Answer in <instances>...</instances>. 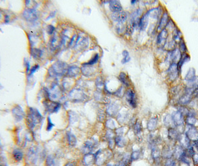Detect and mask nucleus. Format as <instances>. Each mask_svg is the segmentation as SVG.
Instances as JSON below:
<instances>
[{"label":"nucleus","mask_w":198,"mask_h":166,"mask_svg":"<svg viewBox=\"0 0 198 166\" xmlns=\"http://www.w3.org/2000/svg\"><path fill=\"white\" fill-rule=\"evenodd\" d=\"M42 117V115L37 109L30 107L26 119V123L29 129H34L37 125L41 123Z\"/></svg>","instance_id":"1"},{"label":"nucleus","mask_w":198,"mask_h":166,"mask_svg":"<svg viewBox=\"0 0 198 166\" xmlns=\"http://www.w3.org/2000/svg\"><path fill=\"white\" fill-rule=\"evenodd\" d=\"M69 67L67 64L63 62L57 61L52 65L51 68L49 70L50 75L53 76H61L63 75H67Z\"/></svg>","instance_id":"2"},{"label":"nucleus","mask_w":198,"mask_h":166,"mask_svg":"<svg viewBox=\"0 0 198 166\" xmlns=\"http://www.w3.org/2000/svg\"><path fill=\"white\" fill-rule=\"evenodd\" d=\"M24 18L29 22H34L38 19V15L35 9H25L23 13Z\"/></svg>","instance_id":"3"},{"label":"nucleus","mask_w":198,"mask_h":166,"mask_svg":"<svg viewBox=\"0 0 198 166\" xmlns=\"http://www.w3.org/2000/svg\"><path fill=\"white\" fill-rule=\"evenodd\" d=\"M43 104L47 111L50 112V113H57L61 107V104L59 102L46 101L44 102Z\"/></svg>","instance_id":"4"},{"label":"nucleus","mask_w":198,"mask_h":166,"mask_svg":"<svg viewBox=\"0 0 198 166\" xmlns=\"http://www.w3.org/2000/svg\"><path fill=\"white\" fill-rule=\"evenodd\" d=\"M179 69L177 64H171L168 70L167 73L168 77L171 81L176 79L179 75Z\"/></svg>","instance_id":"5"},{"label":"nucleus","mask_w":198,"mask_h":166,"mask_svg":"<svg viewBox=\"0 0 198 166\" xmlns=\"http://www.w3.org/2000/svg\"><path fill=\"white\" fill-rule=\"evenodd\" d=\"M12 113L14 117V119L15 120L16 122L21 121V120H23V119L25 117V113L23 108L18 105H16L13 108L12 110Z\"/></svg>","instance_id":"6"},{"label":"nucleus","mask_w":198,"mask_h":166,"mask_svg":"<svg viewBox=\"0 0 198 166\" xmlns=\"http://www.w3.org/2000/svg\"><path fill=\"white\" fill-rule=\"evenodd\" d=\"M38 152L37 148L35 147H31L29 149L27 153V159L29 162L34 164L37 161Z\"/></svg>","instance_id":"7"},{"label":"nucleus","mask_w":198,"mask_h":166,"mask_svg":"<svg viewBox=\"0 0 198 166\" xmlns=\"http://www.w3.org/2000/svg\"><path fill=\"white\" fill-rule=\"evenodd\" d=\"M168 37V31L165 28L162 31H160L158 37L157 43L159 47L164 48L166 44V40Z\"/></svg>","instance_id":"8"},{"label":"nucleus","mask_w":198,"mask_h":166,"mask_svg":"<svg viewBox=\"0 0 198 166\" xmlns=\"http://www.w3.org/2000/svg\"><path fill=\"white\" fill-rule=\"evenodd\" d=\"M126 100L129 103V105L134 108L137 107V101L135 92L132 90L129 89L126 92Z\"/></svg>","instance_id":"9"},{"label":"nucleus","mask_w":198,"mask_h":166,"mask_svg":"<svg viewBox=\"0 0 198 166\" xmlns=\"http://www.w3.org/2000/svg\"><path fill=\"white\" fill-rule=\"evenodd\" d=\"M172 121L175 126H181L184 122V116L179 111L174 112L171 116Z\"/></svg>","instance_id":"10"},{"label":"nucleus","mask_w":198,"mask_h":166,"mask_svg":"<svg viewBox=\"0 0 198 166\" xmlns=\"http://www.w3.org/2000/svg\"><path fill=\"white\" fill-rule=\"evenodd\" d=\"M182 54L181 52L179 49L175 48L173 51L170 52L169 54V60L171 62V64H178L181 58Z\"/></svg>","instance_id":"11"},{"label":"nucleus","mask_w":198,"mask_h":166,"mask_svg":"<svg viewBox=\"0 0 198 166\" xmlns=\"http://www.w3.org/2000/svg\"><path fill=\"white\" fill-rule=\"evenodd\" d=\"M127 17V13L124 11L115 12L112 15V19L115 21V22H118L120 23H123L124 22H125Z\"/></svg>","instance_id":"12"},{"label":"nucleus","mask_w":198,"mask_h":166,"mask_svg":"<svg viewBox=\"0 0 198 166\" xmlns=\"http://www.w3.org/2000/svg\"><path fill=\"white\" fill-rule=\"evenodd\" d=\"M96 146V142L93 140L87 141L85 142L84 146L82 147V151L84 153L88 154L91 153L90 152L93 150Z\"/></svg>","instance_id":"13"},{"label":"nucleus","mask_w":198,"mask_h":166,"mask_svg":"<svg viewBox=\"0 0 198 166\" xmlns=\"http://www.w3.org/2000/svg\"><path fill=\"white\" fill-rule=\"evenodd\" d=\"M185 134L190 141L195 142L198 140V131L194 127H190Z\"/></svg>","instance_id":"14"},{"label":"nucleus","mask_w":198,"mask_h":166,"mask_svg":"<svg viewBox=\"0 0 198 166\" xmlns=\"http://www.w3.org/2000/svg\"><path fill=\"white\" fill-rule=\"evenodd\" d=\"M169 23V16L168 14V12L165 11L163 15L162 16L160 19V23L158 26V30L159 31H162L163 29H165L166 26H167L168 24Z\"/></svg>","instance_id":"15"},{"label":"nucleus","mask_w":198,"mask_h":166,"mask_svg":"<svg viewBox=\"0 0 198 166\" xmlns=\"http://www.w3.org/2000/svg\"><path fill=\"white\" fill-rule=\"evenodd\" d=\"M178 141H179V143L181 144V146H182L183 148L188 149L190 146V140L188 139L186 134H182L179 135L178 138Z\"/></svg>","instance_id":"16"},{"label":"nucleus","mask_w":198,"mask_h":166,"mask_svg":"<svg viewBox=\"0 0 198 166\" xmlns=\"http://www.w3.org/2000/svg\"><path fill=\"white\" fill-rule=\"evenodd\" d=\"M109 8L114 13L122 11V6L119 1H109Z\"/></svg>","instance_id":"17"},{"label":"nucleus","mask_w":198,"mask_h":166,"mask_svg":"<svg viewBox=\"0 0 198 166\" xmlns=\"http://www.w3.org/2000/svg\"><path fill=\"white\" fill-rule=\"evenodd\" d=\"M84 163L86 166H90L96 162L95 155L92 153L85 154L83 159Z\"/></svg>","instance_id":"18"},{"label":"nucleus","mask_w":198,"mask_h":166,"mask_svg":"<svg viewBox=\"0 0 198 166\" xmlns=\"http://www.w3.org/2000/svg\"><path fill=\"white\" fill-rule=\"evenodd\" d=\"M149 23V15L146 13L142 17L140 18V23H139V28L142 31H145Z\"/></svg>","instance_id":"19"},{"label":"nucleus","mask_w":198,"mask_h":166,"mask_svg":"<svg viewBox=\"0 0 198 166\" xmlns=\"http://www.w3.org/2000/svg\"><path fill=\"white\" fill-rule=\"evenodd\" d=\"M67 139L70 147H73L76 146L77 144V139L73 133L70 132H68L67 133Z\"/></svg>","instance_id":"20"},{"label":"nucleus","mask_w":198,"mask_h":166,"mask_svg":"<svg viewBox=\"0 0 198 166\" xmlns=\"http://www.w3.org/2000/svg\"><path fill=\"white\" fill-rule=\"evenodd\" d=\"M192 97V93L185 91V93L180 98L179 103L183 105H187L191 100Z\"/></svg>","instance_id":"21"},{"label":"nucleus","mask_w":198,"mask_h":166,"mask_svg":"<svg viewBox=\"0 0 198 166\" xmlns=\"http://www.w3.org/2000/svg\"><path fill=\"white\" fill-rule=\"evenodd\" d=\"M12 156L15 161L20 162L23 158V153L20 149H16L12 152Z\"/></svg>","instance_id":"22"},{"label":"nucleus","mask_w":198,"mask_h":166,"mask_svg":"<svg viewBox=\"0 0 198 166\" xmlns=\"http://www.w3.org/2000/svg\"><path fill=\"white\" fill-rule=\"evenodd\" d=\"M46 166H59V164L54 156L49 155L46 159Z\"/></svg>","instance_id":"23"},{"label":"nucleus","mask_w":198,"mask_h":166,"mask_svg":"<svg viewBox=\"0 0 198 166\" xmlns=\"http://www.w3.org/2000/svg\"><path fill=\"white\" fill-rule=\"evenodd\" d=\"M184 152H185V150L182 146H178L175 147L174 153H173L175 158L178 160H180L181 156H182V155L184 153Z\"/></svg>","instance_id":"24"},{"label":"nucleus","mask_w":198,"mask_h":166,"mask_svg":"<svg viewBox=\"0 0 198 166\" xmlns=\"http://www.w3.org/2000/svg\"><path fill=\"white\" fill-rule=\"evenodd\" d=\"M190 60V57L188 54H187L186 53H183L182 54L181 58L179 61L178 62V67L179 71L181 70L182 67L183 66V65L185 63V62L188 61Z\"/></svg>","instance_id":"25"},{"label":"nucleus","mask_w":198,"mask_h":166,"mask_svg":"<svg viewBox=\"0 0 198 166\" xmlns=\"http://www.w3.org/2000/svg\"><path fill=\"white\" fill-rule=\"evenodd\" d=\"M179 134L178 132L174 127L169 128L168 130V137L171 140H177L178 139Z\"/></svg>","instance_id":"26"},{"label":"nucleus","mask_w":198,"mask_h":166,"mask_svg":"<svg viewBox=\"0 0 198 166\" xmlns=\"http://www.w3.org/2000/svg\"><path fill=\"white\" fill-rule=\"evenodd\" d=\"M152 156L154 159L157 161L160 157V152L156 146V145H152Z\"/></svg>","instance_id":"27"},{"label":"nucleus","mask_w":198,"mask_h":166,"mask_svg":"<svg viewBox=\"0 0 198 166\" xmlns=\"http://www.w3.org/2000/svg\"><path fill=\"white\" fill-rule=\"evenodd\" d=\"M79 68L76 66L69 67L67 75L70 77H76L79 73Z\"/></svg>","instance_id":"28"},{"label":"nucleus","mask_w":198,"mask_h":166,"mask_svg":"<svg viewBox=\"0 0 198 166\" xmlns=\"http://www.w3.org/2000/svg\"><path fill=\"white\" fill-rule=\"evenodd\" d=\"M147 13L149 15V16H151V18L154 19H157L160 15L159 8H153L149 10L147 12Z\"/></svg>","instance_id":"29"},{"label":"nucleus","mask_w":198,"mask_h":166,"mask_svg":"<svg viewBox=\"0 0 198 166\" xmlns=\"http://www.w3.org/2000/svg\"><path fill=\"white\" fill-rule=\"evenodd\" d=\"M158 120L157 118H152L148 123V129L149 131L154 130L157 127Z\"/></svg>","instance_id":"30"},{"label":"nucleus","mask_w":198,"mask_h":166,"mask_svg":"<svg viewBox=\"0 0 198 166\" xmlns=\"http://www.w3.org/2000/svg\"><path fill=\"white\" fill-rule=\"evenodd\" d=\"M31 56L35 60L40 58L42 55V51L37 48H31L30 50Z\"/></svg>","instance_id":"31"},{"label":"nucleus","mask_w":198,"mask_h":166,"mask_svg":"<svg viewBox=\"0 0 198 166\" xmlns=\"http://www.w3.org/2000/svg\"><path fill=\"white\" fill-rule=\"evenodd\" d=\"M119 80H120V82L122 83L123 85H124L126 87H129L130 85V83L129 81V79L127 77V75L126 74V73L121 72L118 77Z\"/></svg>","instance_id":"32"},{"label":"nucleus","mask_w":198,"mask_h":166,"mask_svg":"<svg viewBox=\"0 0 198 166\" xmlns=\"http://www.w3.org/2000/svg\"><path fill=\"white\" fill-rule=\"evenodd\" d=\"M115 142L117 146L119 147H124L126 146V141L123 136H117L115 138Z\"/></svg>","instance_id":"33"},{"label":"nucleus","mask_w":198,"mask_h":166,"mask_svg":"<svg viewBox=\"0 0 198 166\" xmlns=\"http://www.w3.org/2000/svg\"><path fill=\"white\" fill-rule=\"evenodd\" d=\"M195 73H196L195 70L194 68H190L188 70V73H187V75L185 77V79L186 80H187L188 82L193 80L194 78H196Z\"/></svg>","instance_id":"34"},{"label":"nucleus","mask_w":198,"mask_h":166,"mask_svg":"<svg viewBox=\"0 0 198 166\" xmlns=\"http://www.w3.org/2000/svg\"><path fill=\"white\" fill-rule=\"evenodd\" d=\"M185 121H186V123L188 124V125L190 126L191 127H194L195 126V124L196 123L197 120L192 115H189V116H187Z\"/></svg>","instance_id":"35"},{"label":"nucleus","mask_w":198,"mask_h":166,"mask_svg":"<svg viewBox=\"0 0 198 166\" xmlns=\"http://www.w3.org/2000/svg\"><path fill=\"white\" fill-rule=\"evenodd\" d=\"M122 55L123 56V58L121 60V64H125L126 63H128V62L130 60V57L129 53L128 52V51L126 50L123 51L122 52Z\"/></svg>","instance_id":"36"},{"label":"nucleus","mask_w":198,"mask_h":166,"mask_svg":"<svg viewBox=\"0 0 198 166\" xmlns=\"http://www.w3.org/2000/svg\"><path fill=\"white\" fill-rule=\"evenodd\" d=\"M117 111H118V108L115 105H111L107 110V113L111 116H114Z\"/></svg>","instance_id":"37"},{"label":"nucleus","mask_w":198,"mask_h":166,"mask_svg":"<svg viewBox=\"0 0 198 166\" xmlns=\"http://www.w3.org/2000/svg\"><path fill=\"white\" fill-rule=\"evenodd\" d=\"M164 123H165V125L167 127H169V128H173L172 126H171V124L172 123L173 125H174V122L172 121V117L171 116H169V115L166 116V117H165V119H164Z\"/></svg>","instance_id":"38"},{"label":"nucleus","mask_w":198,"mask_h":166,"mask_svg":"<svg viewBox=\"0 0 198 166\" xmlns=\"http://www.w3.org/2000/svg\"><path fill=\"white\" fill-rule=\"evenodd\" d=\"M98 59H99V55L98 54H96L95 55V56L89 61V62H87V63L86 64H84L85 65H89V66H92L95 64H96L98 61Z\"/></svg>","instance_id":"39"},{"label":"nucleus","mask_w":198,"mask_h":166,"mask_svg":"<svg viewBox=\"0 0 198 166\" xmlns=\"http://www.w3.org/2000/svg\"><path fill=\"white\" fill-rule=\"evenodd\" d=\"M57 37L56 35H54L53 37V38H51V48L54 49H56V48H57L59 45H58L57 43Z\"/></svg>","instance_id":"40"},{"label":"nucleus","mask_w":198,"mask_h":166,"mask_svg":"<svg viewBox=\"0 0 198 166\" xmlns=\"http://www.w3.org/2000/svg\"><path fill=\"white\" fill-rule=\"evenodd\" d=\"M162 155H163V157L166 158H169L172 155V152H171V150L169 149L164 148V149L162 152Z\"/></svg>","instance_id":"41"},{"label":"nucleus","mask_w":198,"mask_h":166,"mask_svg":"<svg viewBox=\"0 0 198 166\" xmlns=\"http://www.w3.org/2000/svg\"><path fill=\"white\" fill-rule=\"evenodd\" d=\"M134 26L133 23H131L130 22V23H129L126 27V32L128 35H131L134 32Z\"/></svg>","instance_id":"42"},{"label":"nucleus","mask_w":198,"mask_h":166,"mask_svg":"<svg viewBox=\"0 0 198 166\" xmlns=\"http://www.w3.org/2000/svg\"><path fill=\"white\" fill-rule=\"evenodd\" d=\"M141 155V152L140 150L138 151H134L133 152V153L131 154L130 155V158L132 161H134V160H137L138 159Z\"/></svg>","instance_id":"43"},{"label":"nucleus","mask_w":198,"mask_h":166,"mask_svg":"<svg viewBox=\"0 0 198 166\" xmlns=\"http://www.w3.org/2000/svg\"><path fill=\"white\" fill-rule=\"evenodd\" d=\"M54 127V124L53 123L50 116L48 117V120H47V130L48 132H50L53 127Z\"/></svg>","instance_id":"44"},{"label":"nucleus","mask_w":198,"mask_h":166,"mask_svg":"<svg viewBox=\"0 0 198 166\" xmlns=\"http://www.w3.org/2000/svg\"><path fill=\"white\" fill-rule=\"evenodd\" d=\"M142 130V128L141 123L139 122H136V123L134 126V132H135L136 134L139 135V134L141 133Z\"/></svg>","instance_id":"45"},{"label":"nucleus","mask_w":198,"mask_h":166,"mask_svg":"<svg viewBox=\"0 0 198 166\" xmlns=\"http://www.w3.org/2000/svg\"><path fill=\"white\" fill-rule=\"evenodd\" d=\"M179 50L181 52H182L183 53H185V52L187 51V46L183 40H182L179 42Z\"/></svg>","instance_id":"46"},{"label":"nucleus","mask_w":198,"mask_h":166,"mask_svg":"<svg viewBox=\"0 0 198 166\" xmlns=\"http://www.w3.org/2000/svg\"><path fill=\"white\" fill-rule=\"evenodd\" d=\"M106 126L107 127V128L111 129H114L115 127V125L114 122L112 120H111V119L108 120L107 121V122H106Z\"/></svg>","instance_id":"47"},{"label":"nucleus","mask_w":198,"mask_h":166,"mask_svg":"<svg viewBox=\"0 0 198 166\" xmlns=\"http://www.w3.org/2000/svg\"><path fill=\"white\" fill-rule=\"evenodd\" d=\"M55 31V28L53 25H48L47 28V32L49 35H52Z\"/></svg>","instance_id":"48"},{"label":"nucleus","mask_w":198,"mask_h":166,"mask_svg":"<svg viewBox=\"0 0 198 166\" xmlns=\"http://www.w3.org/2000/svg\"><path fill=\"white\" fill-rule=\"evenodd\" d=\"M168 166H180V163L178 160H171L170 162H168Z\"/></svg>","instance_id":"49"},{"label":"nucleus","mask_w":198,"mask_h":166,"mask_svg":"<svg viewBox=\"0 0 198 166\" xmlns=\"http://www.w3.org/2000/svg\"><path fill=\"white\" fill-rule=\"evenodd\" d=\"M192 159L195 165H198V153H194L192 156Z\"/></svg>","instance_id":"50"},{"label":"nucleus","mask_w":198,"mask_h":166,"mask_svg":"<svg viewBox=\"0 0 198 166\" xmlns=\"http://www.w3.org/2000/svg\"><path fill=\"white\" fill-rule=\"evenodd\" d=\"M39 65H34L31 69V71H30V74H29V76H32L34 74V73H35L39 68Z\"/></svg>","instance_id":"51"},{"label":"nucleus","mask_w":198,"mask_h":166,"mask_svg":"<svg viewBox=\"0 0 198 166\" xmlns=\"http://www.w3.org/2000/svg\"><path fill=\"white\" fill-rule=\"evenodd\" d=\"M116 134H117V136H123V129L122 128H120V129H118L116 130Z\"/></svg>","instance_id":"52"},{"label":"nucleus","mask_w":198,"mask_h":166,"mask_svg":"<svg viewBox=\"0 0 198 166\" xmlns=\"http://www.w3.org/2000/svg\"><path fill=\"white\" fill-rule=\"evenodd\" d=\"M123 87H121L120 89H118L115 93L117 96H122V90H123Z\"/></svg>","instance_id":"53"},{"label":"nucleus","mask_w":198,"mask_h":166,"mask_svg":"<svg viewBox=\"0 0 198 166\" xmlns=\"http://www.w3.org/2000/svg\"><path fill=\"white\" fill-rule=\"evenodd\" d=\"M193 97H198V87L196 88L192 93Z\"/></svg>","instance_id":"54"},{"label":"nucleus","mask_w":198,"mask_h":166,"mask_svg":"<svg viewBox=\"0 0 198 166\" xmlns=\"http://www.w3.org/2000/svg\"><path fill=\"white\" fill-rule=\"evenodd\" d=\"M96 86L98 87H102V82L101 80V79H100L99 78H98V79L96 80Z\"/></svg>","instance_id":"55"},{"label":"nucleus","mask_w":198,"mask_h":166,"mask_svg":"<svg viewBox=\"0 0 198 166\" xmlns=\"http://www.w3.org/2000/svg\"><path fill=\"white\" fill-rule=\"evenodd\" d=\"M25 62H26V73H28L29 72V71H31V69H30V64H29V62L28 61H26V60H25Z\"/></svg>","instance_id":"56"},{"label":"nucleus","mask_w":198,"mask_h":166,"mask_svg":"<svg viewBox=\"0 0 198 166\" xmlns=\"http://www.w3.org/2000/svg\"><path fill=\"white\" fill-rule=\"evenodd\" d=\"M65 166H76V165H75V163L70 162H68V163L66 164L65 165Z\"/></svg>","instance_id":"57"},{"label":"nucleus","mask_w":198,"mask_h":166,"mask_svg":"<svg viewBox=\"0 0 198 166\" xmlns=\"http://www.w3.org/2000/svg\"><path fill=\"white\" fill-rule=\"evenodd\" d=\"M137 2V1H135V0H134V1H131V3L132 4H134V3H136Z\"/></svg>","instance_id":"58"},{"label":"nucleus","mask_w":198,"mask_h":166,"mask_svg":"<svg viewBox=\"0 0 198 166\" xmlns=\"http://www.w3.org/2000/svg\"><path fill=\"white\" fill-rule=\"evenodd\" d=\"M107 166H112L111 164H107Z\"/></svg>","instance_id":"59"}]
</instances>
